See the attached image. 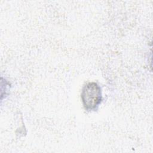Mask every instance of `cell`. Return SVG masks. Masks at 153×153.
Returning a JSON list of instances; mask_svg holds the SVG:
<instances>
[{"label": "cell", "instance_id": "6da1fadb", "mask_svg": "<svg viewBox=\"0 0 153 153\" xmlns=\"http://www.w3.org/2000/svg\"><path fill=\"white\" fill-rule=\"evenodd\" d=\"M81 99L85 109L88 111L96 109L102 100L100 87L95 82L88 83L82 88Z\"/></svg>", "mask_w": 153, "mask_h": 153}]
</instances>
